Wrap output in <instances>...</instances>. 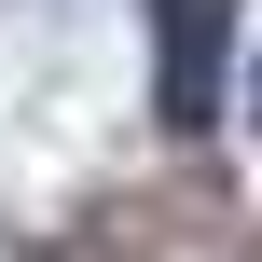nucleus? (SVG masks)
<instances>
[{"label":"nucleus","instance_id":"1","mask_svg":"<svg viewBox=\"0 0 262 262\" xmlns=\"http://www.w3.org/2000/svg\"><path fill=\"white\" fill-rule=\"evenodd\" d=\"M221 14H235V0H166V83H152V97H166L180 138L221 124Z\"/></svg>","mask_w":262,"mask_h":262},{"label":"nucleus","instance_id":"2","mask_svg":"<svg viewBox=\"0 0 262 262\" xmlns=\"http://www.w3.org/2000/svg\"><path fill=\"white\" fill-rule=\"evenodd\" d=\"M249 124H262V83H249Z\"/></svg>","mask_w":262,"mask_h":262}]
</instances>
